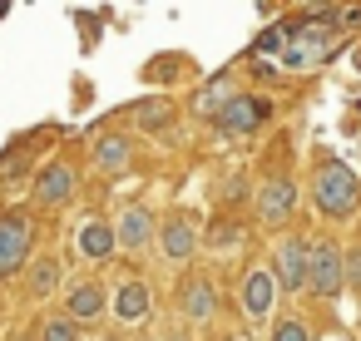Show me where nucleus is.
I'll return each mask as SVG.
<instances>
[{
	"instance_id": "16",
	"label": "nucleus",
	"mask_w": 361,
	"mask_h": 341,
	"mask_svg": "<svg viewBox=\"0 0 361 341\" xmlns=\"http://www.w3.org/2000/svg\"><path fill=\"white\" fill-rule=\"evenodd\" d=\"M114 316L119 321H144L149 316V287L144 282H119V292H114Z\"/></svg>"
},
{
	"instance_id": "10",
	"label": "nucleus",
	"mask_w": 361,
	"mask_h": 341,
	"mask_svg": "<svg viewBox=\"0 0 361 341\" xmlns=\"http://www.w3.org/2000/svg\"><path fill=\"white\" fill-rule=\"evenodd\" d=\"M272 302H277V282H272V272H267V267L247 272V282H243V316H247V321H267Z\"/></svg>"
},
{
	"instance_id": "24",
	"label": "nucleus",
	"mask_w": 361,
	"mask_h": 341,
	"mask_svg": "<svg viewBox=\"0 0 361 341\" xmlns=\"http://www.w3.org/2000/svg\"><path fill=\"white\" fill-rule=\"evenodd\" d=\"M164 341H188V336H183V331H173V336H164Z\"/></svg>"
},
{
	"instance_id": "23",
	"label": "nucleus",
	"mask_w": 361,
	"mask_h": 341,
	"mask_svg": "<svg viewBox=\"0 0 361 341\" xmlns=\"http://www.w3.org/2000/svg\"><path fill=\"white\" fill-rule=\"evenodd\" d=\"M277 50H287V35L282 30H262L257 35V55H277Z\"/></svg>"
},
{
	"instance_id": "9",
	"label": "nucleus",
	"mask_w": 361,
	"mask_h": 341,
	"mask_svg": "<svg viewBox=\"0 0 361 341\" xmlns=\"http://www.w3.org/2000/svg\"><path fill=\"white\" fill-rule=\"evenodd\" d=\"M114 223H99V218H90V223H80L75 228V252L85 257V262H104V257H114Z\"/></svg>"
},
{
	"instance_id": "5",
	"label": "nucleus",
	"mask_w": 361,
	"mask_h": 341,
	"mask_svg": "<svg viewBox=\"0 0 361 341\" xmlns=\"http://www.w3.org/2000/svg\"><path fill=\"white\" fill-rule=\"evenodd\" d=\"M267 119V99L262 94H233L223 109H218V129L223 134H247Z\"/></svg>"
},
{
	"instance_id": "12",
	"label": "nucleus",
	"mask_w": 361,
	"mask_h": 341,
	"mask_svg": "<svg viewBox=\"0 0 361 341\" xmlns=\"http://www.w3.org/2000/svg\"><path fill=\"white\" fill-rule=\"evenodd\" d=\"M149 237H154V213L149 208H124L119 223H114V242L139 252V247H149Z\"/></svg>"
},
{
	"instance_id": "17",
	"label": "nucleus",
	"mask_w": 361,
	"mask_h": 341,
	"mask_svg": "<svg viewBox=\"0 0 361 341\" xmlns=\"http://www.w3.org/2000/svg\"><path fill=\"white\" fill-rule=\"evenodd\" d=\"M129 159H134V144H129V139H99V144H94V163H99L104 173H124Z\"/></svg>"
},
{
	"instance_id": "8",
	"label": "nucleus",
	"mask_w": 361,
	"mask_h": 341,
	"mask_svg": "<svg viewBox=\"0 0 361 341\" xmlns=\"http://www.w3.org/2000/svg\"><path fill=\"white\" fill-rule=\"evenodd\" d=\"M326 50H331L326 35L307 25V30H292V45L282 50V65H287V70H312V65L326 60Z\"/></svg>"
},
{
	"instance_id": "25",
	"label": "nucleus",
	"mask_w": 361,
	"mask_h": 341,
	"mask_svg": "<svg viewBox=\"0 0 361 341\" xmlns=\"http://www.w3.org/2000/svg\"><path fill=\"white\" fill-rule=\"evenodd\" d=\"M104 341H114V336H104Z\"/></svg>"
},
{
	"instance_id": "6",
	"label": "nucleus",
	"mask_w": 361,
	"mask_h": 341,
	"mask_svg": "<svg viewBox=\"0 0 361 341\" xmlns=\"http://www.w3.org/2000/svg\"><path fill=\"white\" fill-rule=\"evenodd\" d=\"M35 198H40V208H60V203H70V198H75V163L55 159L50 168H40V178H35Z\"/></svg>"
},
{
	"instance_id": "15",
	"label": "nucleus",
	"mask_w": 361,
	"mask_h": 341,
	"mask_svg": "<svg viewBox=\"0 0 361 341\" xmlns=\"http://www.w3.org/2000/svg\"><path fill=\"white\" fill-rule=\"evenodd\" d=\"M55 287H60V262L55 257L25 262V302H50Z\"/></svg>"
},
{
	"instance_id": "1",
	"label": "nucleus",
	"mask_w": 361,
	"mask_h": 341,
	"mask_svg": "<svg viewBox=\"0 0 361 341\" xmlns=\"http://www.w3.org/2000/svg\"><path fill=\"white\" fill-rule=\"evenodd\" d=\"M312 198L326 218H351L356 203H361V183L341 159H322L317 173H312Z\"/></svg>"
},
{
	"instance_id": "3",
	"label": "nucleus",
	"mask_w": 361,
	"mask_h": 341,
	"mask_svg": "<svg viewBox=\"0 0 361 341\" xmlns=\"http://www.w3.org/2000/svg\"><path fill=\"white\" fill-rule=\"evenodd\" d=\"M307 287L317 292V297H341V287H346V267H341V247L336 242H326V237H317L312 242V257H307Z\"/></svg>"
},
{
	"instance_id": "19",
	"label": "nucleus",
	"mask_w": 361,
	"mask_h": 341,
	"mask_svg": "<svg viewBox=\"0 0 361 341\" xmlns=\"http://www.w3.org/2000/svg\"><path fill=\"white\" fill-rule=\"evenodd\" d=\"M223 104H228V99H223V80H213V85L193 99V109H198V114H213V119H218V109H223Z\"/></svg>"
},
{
	"instance_id": "13",
	"label": "nucleus",
	"mask_w": 361,
	"mask_h": 341,
	"mask_svg": "<svg viewBox=\"0 0 361 341\" xmlns=\"http://www.w3.org/2000/svg\"><path fill=\"white\" fill-rule=\"evenodd\" d=\"M159 247H164V257H169V262H188V257L198 252V228H193L188 218H173V223H164Z\"/></svg>"
},
{
	"instance_id": "18",
	"label": "nucleus",
	"mask_w": 361,
	"mask_h": 341,
	"mask_svg": "<svg viewBox=\"0 0 361 341\" xmlns=\"http://www.w3.org/2000/svg\"><path fill=\"white\" fill-rule=\"evenodd\" d=\"M40 341H80V326L70 316H55V321L40 326Z\"/></svg>"
},
{
	"instance_id": "11",
	"label": "nucleus",
	"mask_w": 361,
	"mask_h": 341,
	"mask_svg": "<svg viewBox=\"0 0 361 341\" xmlns=\"http://www.w3.org/2000/svg\"><path fill=\"white\" fill-rule=\"evenodd\" d=\"M109 311V302H104V287L99 282H75L70 292H65V316L80 326V321H94V316H104Z\"/></svg>"
},
{
	"instance_id": "21",
	"label": "nucleus",
	"mask_w": 361,
	"mask_h": 341,
	"mask_svg": "<svg viewBox=\"0 0 361 341\" xmlns=\"http://www.w3.org/2000/svg\"><path fill=\"white\" fill-rule=\"evenodd\" d=\"M341 267H346V287H356V292H361V242L341 252Z\"/></svg>"
},
{
	"instance_id": "4",
	"label": "nucleus",
	"mask_w": 361,
	"mask_h": 341,
	"mask_svg": "<svg viewBox=\"0 0 361 341\" xmlns=\"http://www.w3.org/2000/svg\"><path fill=\"white\" fill-rule=\"evenodd\" d=\"M307 257H312V242L307 237H282L277 242V252H272V282L282 287V292H302L307 287Z\"/></svg>"
},
{
	"instance_id": "22",
	"label": "nucleus",
	"mask_w": 361,
	"mask_h": 341,
	"mask_svg": "<svg viewBox=\"0 0 361 341\" xmlns=\"http://www.w3.org/2000/svg\"><path fill=\"white\" fill-rule=\"evenodd\" d=\"M139 124H144V129H164V124H169V104H164V99H159V104H144V109H139Z\"/></svg>"
},
{
	"instance_id": "7",
	"label": "nucleus",
	"mask_w": 361,
	"mask_h": 341,
	"mask_svg": "<svg viewBox=\"0 0 361 341\" xmlns=\"http://www.w3.org/2000/svg\"><path fill=\"white\" fill-rule=\"evenodd\" d=\"M297 208V183L292 178H267L262 193H257V218L262 223H287Z\"/></svg>"
},
{
	"instance_id": "20",
	"label": "nucleus",
	"mask_w": 361,
	"mask_h": 341,
	"mask_svg": "<svg viewBox=\"0 0 361 341\" xmlns=\"http://www.w3.org/2000/svg\"><path fill=\"white\" fill-rule=\"evenodd\" d=\"M272 341H312V336H307V326H302L297 316H282V321L272 326Z\"/></svg>"
},
{
	"instance_id": "14",
	"label": "nucleus",
	"mask_w": 361,
	"mask_h": 341,
	"mask_svg": "<svg viewBox=\"0 0 361 341\" xmlns=\"http://www.w3.org/2000/svg\"><path fill=\"white\" fill-rule=\"evenodd\" d=\"M178 306H183L188 321H213V311H218V302H213V282L188 277V282L178 287Z\"/></svg>"
},
{
	"instance_id": "2",
	"label": "nucleus",
	"mask_w": 361,
	"mask_h": 341,
	"mask_svg": "<svg viewBox=\"0 0 361 341\" xmlns=\"http://www.w3.org/2000/svg\"><path fill=\"white\" fill-rule=\"evenodd\" d=\"M30 242H35L30 213H6V218H0V282L16 277L30 262Z\"/></svg>"
}]
</instances>
